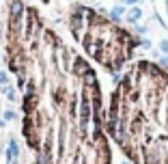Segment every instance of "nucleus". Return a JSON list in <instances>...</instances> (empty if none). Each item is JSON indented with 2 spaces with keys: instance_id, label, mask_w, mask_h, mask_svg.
<instances>
[{
  "instance_id": "nucleus-1",
  "label": "nucleus",
  "mask_w": 168,
  "mask_h": 164,
  "mask_svg": "<svg viewBox=\"0 0 168 164\" xmlns=\"http://www.w3.org/2000/svg\"><path fill=\"white\" fill-rule=\"evenodd\" d=\"M17 156H20V145H17L15 136H11L9 138V147H7V164H15Z\"/></svg>"
},
{
  "instance_id": "nucleus-2",
  "label": "nucleus",
  "mask_w": 168,
  "mask_h": 164,
  "mask_svg": "<svg viewBox=\"0 0 168 164\" xmlns=\"http://www.w3.org/2000/svg\"><path fill=\"white\" fill-rule=\"evenodd\" d=\"M140 20H142V9H140V7H131V9L125 13V22H127V24H131V26L138 24Z\"/></svg>"
},
{
  "instance_id": "nucleus-3",
  "label": "nucleus",
  "mask_w": 168,
  "mask_h": 164,
  "mask_svg": "<svg viewBox=\"0 0 168 164\" xmlns=\"http://www.w3.org/2000/svg\"><path fill=\"white\" fill-rule=\"evenodd\" d=\"M125 13H127V7H125V4H117V7L108 13V17H110V22H114V24H117V22H121V20L125 17Z\"/></svg>"
},
{
  "instance_id": "nucleus-4",
  "label": "nucleus",
  "mask_w": 168,
  "mask_h": 164,
  "mask_svg": "<svg viewBox=\"0 0 168 164\" xmlns=\"http://www.w3.org/2000/svg\"><path fill=\"white\" fill-rule=\"evenodd\" d=\"M0 89H2V93L7 95V99H9V102H17V91H15V86L4 84V86H0Z\"/></svg>"
},
{
  "instance_id": "nucleus-5",
  "label": "nucleus",
  "mask_w": 168,
  "mask_h": 164,
  "mask_svg": "<svg viewBox=\"0 0 168 164\" xmlns=\"http://www.w3.org/2000/svg\"><path fill=\"white\" fill-rule=\"evenodd\" d=\"M4 84H9V76H7V71H0V86H4Z\"/></svg>"
},
{
  "instance_id": "nucleus-6",
  "label": "nucleus",
  "mask_w": 168,
  "mask_h": 164,
  "mask_svg": "<svg viewBox=\"0 0 168 164\" xmlns=\"http://www.w3.org/2000/svg\"><path fill=\"white\" fill-rule=\"evenodd\" d=\"M15 119V110H7L4 112V121H13Z\"/></svg>"
},
{
  "instance_id": "nucleus-7",
  "label": "nucleus",
  "mask_w": 168,
  "mask_h": 164,
  "mask_svg": "<svg viewBox=\"0 0 168 164\" xmlns=\"http://www.w3.org/2000/svg\"><path fill=\"white\" fill-rule=\"evenodd\" d=\"M160 50H162L164 54H168V39H162V41H160Z\"/></svg>"
},
{
  "instance_id": "nucleus-8",
  "label": "nucleus",
  "mask_w": 168,
  "mask_h": 164,
  "mask_svg": "<svg viewBox=\"0 0 168 164\" xmlns=\"http://www.w3.org/2000/svg\"><path fill=\"white\" fill-rule=\"evenodd\" d=\"M140 2H142V0H121V4H140Z\"/></svg>"
},
{
  "instance_id": "nucleus-9",
  "label": "nucleus",
  "mask_w": 168,
  "mask_h": 164,
  "mask_svg": "<svg viewBox=\"0 0 168 164\" xmlns=\"http://www.w3.org/2000/svg\"><path fill=\"white\" fill-rule=\"evenodd\" d=\"M4 125H7V121H4V119H0V127H4Z\"/></svg>"
},
{
  "instance_id": "nucleus-10",
  "label": "nucleus",
  "mask_w": 168,
  "mask_h": 164,
  "mask_svg": "<svg viewBox=\"0 0 168 164\" xmlns=\"http://www.w3.org/2000/svg\"><path fill=\"white\" fill-rule=\"evenodd\" d=\"M166 11H168V4H166Z\"/></svg>"
},
{
  "instance_id": "nucleus-11",
  "label": "nucleus",
  "mask_w": 168,
  "mask_h": 164,
  "mask_svg": "<svg viewBox=\"0 0 168 164\" xmlns=\"http://www.w3.org/2000/svg\"><path fill=\"white\" fill-rule=\"evenodd\" d=\"M125 164H127V162H125Z\"/></svg>"
}]
</instances>
